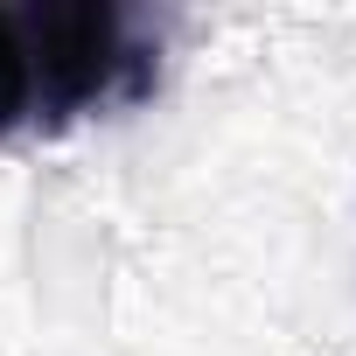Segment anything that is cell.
<instances>
[{
  "label": "cell",
  "instance_id": "cell-1",
  "mask_svg": "<svg viewBox=\"0 0 356 356\" xmlns=\"http://www.w3.org/2000/svg\"><path fill=\"white\" fill-rule=\"evenodd\" d=\"M161 35L119 0H0V133H63L147 105Z\"/></svg>",
  "mask_w": 356,
  "mask_h": 356
}]
</instances>
